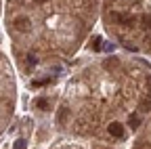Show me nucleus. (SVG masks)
I'll list each match as a JSON object with an SVG mask.
<instances>
[{
  "label": "nucleus",
  "instance_id": "nucleus-1",
  "mask_svg": "<svg viewBox=\"0 0 151 149\" xmlns=\"http://www.w3.org/2000/svg\"><path fill=\"white\" fill-rule=\"evenodd\" d=\"M15 27H17L19 32H29L32 23H29L27 17H17V19H15Z\"/></svg>",
  "mask_w": 151,
  "mask_h": 149
},
{
  "label": "nucleus",
  "instance_id": "nucleus-2",
  "mask_svg": "<svg viewBox=\"0 0 151 149\" xmlns=\"http://www.w3.org/2000/svg\"><path fill=\"white\" fill-rule=\"evenodd\" d=\"M109 135H113V137H124V126L120 124V122H111L109 124Z\"/></svg>",
  "mask_w": 151,
  "mask_h": 149
},
{
  "label": "nucleus",
  "instance_id": "nucleus-3",
  "mask_svg": "<svg viewBox=\"0 0 151 149\" xmlns=\"http://www.w3.org/2000/svg\"><path fill=\"white\" fill-rule=\"evenodd\" d=\"M67 118H69V109H67V107H61V111L57 114V122H59V124H65Z\"/></svg>",
  "mask_w": 151,
  "mask_h": 149
},
{
  "label": "nucleus",
  "instance_id": "nucleus-4",
  "mask_svg": "<svg viewBox=\"0 0 151 149\" xmlns=\"http://www.w3.org/2000/svg\"><path fill=\"white\" fill-rule=\"evenodd\" d=\"M113 19H118V21L124 23V25H132V23H134V19L128 17V15H113Z\"/></svg>",
  "mask_w": 151,
  "mask_h": 149
},
{
  "label": "nucleus",
  "instance_id": "nucleus-5",
  "mask_svg": "<svg viewBox=\"0 0 151 149\" xmlns=\"http://www.w3.org/2000/svg\"><path fill=\"white\" fill-rule=\"evenodd\" d=\"M141 23H143V27H145V30H149V32H151V15H143V17H141Z\"/></svg>",
  "mask_w": 151,
  "mask_h": 149
},
{
  "label": "nucleus",
  "instance_id": "nucleus-6",
  "mask_svg": "<svg viewBox=\"0 0 151 149\" xmlns=\"http://www.w3.org/2000/svg\"><path fill=\"white\" fill-rule=\"evenodd\" d=\"M92 50H101V38H99V36H94V38H92Z\"/></svg>",
  "mask_w": 151,
  "mask_h": 149
},
{
  "label": "nucleus",
  "instance_id": "nucleus-7",
  "mask_svg": "<svg viewBox=\"0 0 151 149\" xmlns=\"http://www.w3.org/2000/svg\"><path fill=\"white\" fill-rule=\"evenodd\" d=\"M25 145H27V143H25V139H17V141H15V145H13V149H25Z\"/></svg>",
  "mask_w": 151,
  "mask_h": 149
},
{
  "label": "nucleus",
  "instance_id": "nucleus-8",
  "mask_svg": "<svg viewBox=\"0 0 151 149\" xmlns=\"http://www.w3.org/2000/svg\"><path fill=\"white\" fill-rule=\"evenodd\" d=\"M50 82H52L50 78H44V80H34V82H32V86H44V84H50Z\"/></svg>",
  "mask_w": 151,
  "mask_h": 149
},
{
  "label": "nucleus",
  "instance_id": "nucleus-9",
  "mask_svg": "<svg viewBox=\"0 0 151 149\" xmlns=\"http://www.w3.org/2000/svg\"><path fill=\"white\" fill-rule=\"evenodd\" d=\"M36 107L38 109H44V107H48V101L46 99H36Z\"/></svg>",
  "mask_w": 151,
  "mask_h": 149
},
{
  "label": "nucleus",
  "instance_id": "nucleus-10",
  "mask_svg": "<svg viewBox=\"0 0 151 149\" xmlns=\"http://www.w3.org/2000/svg\"><path fill=\"white\" fill-rule=\"evenodd\" d=\"M141 109H143V111H151V99H145V101L141 103Z\"/></svg>",
  "mask_w": 151,
  "mask_h": 149
},
{
  "label": "nucleus",
  "instance_id": "nucleus-11",
  "mask_svg": "<svg viewBox=\"0 0 151 149\" xmlns=\"http://www.w3.org/2000/svg\"><path fill=\"white\" fill-rule=\"evenodd\" d=\"M139 124H141V118H139V116H130V126H132V128H137Z\"/></svg>",
  "mask_w": 151,
  "mask_h": 149
},
{
  "label": "nucleus",
  "instance_id": "nucleus-12",
  "mask_svg": "<svg viewBox=\"0 0 151 149\" xmlns=\"http://www.w3.org/2000/svg\"><path fill=\"white\" fill-rule=\"evenodd\" d=\"M116 65H118V59H116V57H111V59L105 61V67H107V69H109V67H116Z\"/></svg>",
  "mask_w": 151,
  "mask_h": 149
},
{
  "label": "nucleus",
  "instance_id": "nucleus-13",
  "mask_svg": "<svg viewBox=\"0 0 151 149\" xmlns=\"http://www.w3.org/2000/svg\"><path fill=\"white\" fill-rule=\"evenodd\" d=\"M27 63H29V65H36V63H38L36 55H29V57H27Z\"/></svg>",
  "mask_w": 151,
  "mask_h": 149
},
{
  "label": "nucleus",
  "instance_id": "nucleus-14",
  "mask_svg": "<svg viewBox=\"0 0 151 149\" xmlns=\"http://www.w3.org/2000/svg\"><path fill=\"white\" fill-rule=\"evenodd\" d=\"M36 2H46V0H36Z\"/></svg>",
  "mask_w": 151,
  "mask_h": 149
}]
</instances>
